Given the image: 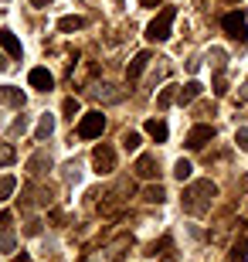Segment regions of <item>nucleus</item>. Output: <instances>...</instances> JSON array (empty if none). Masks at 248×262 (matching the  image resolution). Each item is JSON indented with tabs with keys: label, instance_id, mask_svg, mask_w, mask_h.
Listing matches in <instances>:
<instances>
[{
	"label": "nucleus",
	"instance_id": "obj_1",
	"mask_svg": "<svg viewBox=\"0 0 248 262\" xmlns=\"http://www.w3.org/2000/svg\"><path fill=\"white\" fill-rule=\"evenodd\" d=\"M214 194H218V187L211 184V181H194V184L184 191V208L191 214H204L211 208V201H214Z\"/></svg>",
	"mask_w": 248,
	"mask_h": 262
},
{
	"label": "nucleus",
	"instance_id": "obj_2",
	"mask_svg": "<svg viewBox=\"0 0 248 262\" xmlns=\"http://www.w3.org/2000/svg\"><path fill=\"white\" fill-rule=\"evenodd\" d=\"M173 20H177V7H163L156 17L150 20V28H146V38L150 41H167L173 31Z\"/></svg>",
	"mask_w": 248,
	"mask_h": 262
},
{
	"label": "nucleus",
	"instance_id": "obj_3",
	"mask_svg": "<svg viewBox=\"0 0 248 262\" xmlns=\"http://www.w3.org/2000/svg\"><path fill=\"white\" fill-rule=\"evenodd\" d=\"M221 28H224V34H228L231 41H245L248 38V17H245V10H228L224 17H221Z\"/></svg>",
	"mask_w": 248,
	"mask_h": 262
},
{
	"label": "nucleus",
	"instance_id": "obj_4",
	"mask_svg": "<svg viewBox=\"0 0 248 262\" xmlns=\"http://www.w3.org/2000/svg\"><path fill=\"white\" fill-rule=\"evenodd\" d=\"M102 129H105V116L96 113V109L78 119V136H82V140H96V136H102Z\"/></svg>",
	"mask_w": 248,
	"mask_h": 262
},
{
	"label": "nucleus",
	"instance_id": "obj_5",
	"mask_svg": "<svg viewBox=\"0 0 248 262\" xmlns=\"http://www.w3.org/2000/svg\"><path fill=\"white\" fill-rule=\"evenodd\" d=\"M92 167H96V174H112L116 170V150L109 143H99L92 150Z\"/></svg>",
	"mask_w": 248,
	"mask_h": 262
},
{
	"label": "nucleus",
	"instance_id": "obj_6",
	"mask_svg": "<svg viewBox=\"0 0 248 262\" xmlns=\"http://www.w3.org/2000/svg\"><path fill=\"white\" fill-rule=\"evenodd\" d=\"M211 140H214V126H208V123H200V126H194L191 133H187V150H200V146H208Z\"/></svg>",
	"mask_w": 248,
	"mask_h": 262
},
{
	"label": "nucleus",
	"instance_id": "obj_7",
	"mask_svg": "<svg viewBox=\"0 0 248 262\" xmlns=\"http://www.w3.org/2000/svg\"><path fill=\"white\" fill-rule=\"evenodd\" d=\"M0 48L7 51L10 58H20V55H24V48H20L17 34H14V31H10V28H0Z\"/></svg>",
	"mask_w": 248,
	"mask_h": 262
},
{
	"label": "nucleus",
	"instance_id": "obj_8",
	"mask_svg": "<svg viewBox=\"0 0 248 262\" xmlns=\"http://www.w3.org/2000/svg\"><path fill=\"white\" fill-rule=\"evenodd\" d=\"M133 174H136V177H143V181H153V177L160 174V170H156V157L143 154V157H140V160H136V167H133Z\"/></svg>",
	"mask_w": 248,
	"mask_h": 262
},
{
	"label": "nucleus",
	"instance_id": "obj_9",
	"mask_svg": "<svg viewBox=\"0 0 248 262\" xmlns=\"http://www.w3.org/2000/svg\"><path fill=\"white\" fill-rule=\"evenodd\" d=\"M245 259H248V222H241V238H235V245H231V262Z\"/></svg>",
	"mask_w": 248,
	"mask_h": 262
},
{
	"label": "nucleus",
	"instance_id": "obj_10",
	"mask_svg": "<svg viewBox=\"0 0 248 262\" xmlns=\"http://www.w3.org/2000/svg\"><path fill=\"white\" fill-rule=\"evenodd\" d=\"M28 82H31L34 89H41V92H48V89L55 85V78H51V72H48V68H34V72L28 75Z\"/></svg>",
	"mask_w": 248,
	"mask_h": 262
},
{
	"label": "nucleus",
	"instance_id": "obj_11",
	"mask_svg": "<svg viewBox=\"0 0 248 262\" xmlns=\"http://www.w3.org/2000/svg\"><path fill=\"white\" fill-rule=\"evenodd\" d=\"M146 65H150V51H140V55L129 61V68H126V78H129V82H136V78L143 75V68H146Z\"/></svg>",
	"mask_w": 248,
	"mask_h": 262
},
{
	"label": "nucleus",
	"instance_id": "obj_12",
	"mask_svg": "<svg viewBox=\"0 0 248 262\" xmlns=\"http://www.w3.org/2000/svg\"><path fill=\"white\" fill-rule=\"evenodd\" d=\"M0 102H7V106L20 109V106H24V92H20L17 85H0Z\"/></svg>",
	"mask_w": 248,
	"mask_h": 262
},
{
	"label": "nucleus",
	"instance_id": "obj_13",
	"mask_svg": "<svg viewBox=\"0 0 248 262\" xmlns=\"http://www.w3.org/2000/svg\"><path fill=\"white\" fill-rule=\"evenodd\" d=\"M146 133H150L156 143H167L170 129H167V123H163V119H146Z\"/></svg>",
	"mask_w": 248,
	"mask_h": 262
},
{
	"label": "nucleus",
	"instance_id": "obj_14",
	"mask_svg": "<svg viewBox=\"0 0 248 262\" xmlns=\"http://www.w3.org/2000/svg\"><path fill=\"white\" fill-rule=\"evenodd\" d=\"M200 92H204V85H200V82H187L184 89H177V99H181L184 106H187V102H194Z\"/></svg>",
	"mask_w": 248,
	"mask_h": 262
},
{
	"label": "nucleus",
	"instance_id": "obj_15",
	"mask_svg": "<svg viewBox=\"0 0 248 262\" xmlns=\"http://www.w3.org/2000/svg\"><path fill=\"white\" fill-rule=\"evenodd\" d=\"M28 167L34 170V174H41V170H51V154H44V150H41V154H34V157L28 160Z\"/></svg>",
	"mask_w": 248,
	"mask_h": 262
},
{
	"label": "nucleus",
	"instance_id": "obj_16",
	"mask_svg": "<svg viewBox=\"0 0 248 262\" xmlns=\"http://www.w3.org/2000/svg\"><path fill=\"white\" fill-rule=\"evenodd\" d=\"M51 133H55V116H51V113H44V116H41V123H38V129H34V136H38V140H48Z\"/></svg>",
	"mask_w": 248,
	"mask_h": 262
},
{
	"label": "nucleus",
	"instance_id": "obj_17",
	"mask_svg": "<svg viewBox=\"0 0 248 262\" xmlns=\"http://www.w3.org/2000/svg\"><path fill=\"white\" fill-rule=\"evenodd\" d=\"M82 28H85V20H82V17H72V14L58 20V31H65V34H72V31H82Z\"/></svg>",
	"mask_w": 248,
	"mask_h": 262
},
{
	"label": "nucleus",
	"instance_id": "obj_18",
	"mask_svg": "<svg viewBox=\"0 0 248 262\" xmlns=\"http://www.w3.org/2000/svg\"><path fill=\"white\" fill-rule=\"evenodd\" d=\"M14 187H17V177H10V174L0 177V201H7V198L14 194Z\"/></svg>",
	"mask_w": 248,
	"mask_h": 262
},
{
	"label": "nucleus",
	"instance_id": "obj_19",
	"mask_svg": "<svg viewBox=\"0 0 248 262\" xmlns=\"http://www.w3.org/2000/svg\"><path fill=\"white\" fill-rule=\"evenodd\" d=\"M163 198H167V191H163L160 184H150V187L143 191V201H150V204H160Z\"/></svg>",
	"mask_w": 248,
	"mask_h": 262
},
{
	"label": "nucleus",
	"instance_id": "obj_20",
	"mask_svg": "<svg viewBox=\"0 0 248 262\" xmlns=\"http://www.w3.org/2000/svg\"><path fill=\"white\" fill-rule=\"evenodd\" d=\"M191 170H194V167H191V160H177V164H173V177H177L181 184L187 181V177H191Z\"/></svg>",
	"mask_w": 248,
	"mask_h": 262
},
{
	"label": "nucleus",
	"instance_id": "obj_21",
	"mask_svg": "<svg viewBox=\"0 0 248 262\" xmlns=\"http://www.w3.org/2000/svg\"><path fill=\"white\" fill-rule=\"evenodd\" d=\"M173 96H177V85H170V89H163L160 96H156V109H167L173 102Z\"/></svg>",
	"mask_w": 248,
	"mask_h": 262
},
{
	"label": "nucleus",
	"instance_id": "obj_22",
	"mask_svg": "<svg viewBox=\"0 0 248 262\" xmlns=\"http://www.w3.org/2000/svg\"><path fill=\"white\" fill-rule=\"evenodd\" d=\"M14 160H17V154H14V146H10V143H0V167L14 164Z\"/></svg>",
	"mask_w": 248,
	"mask_h": 262
},
{
	"label": "nucleus",
	"instance_id": "obj_23",
	"mask_svg": "<svg viewBox=\"0 0 248 262\" xmlns=\"http://www.w3.org/2000/svg\"><path fill=\"white\" fill-rule=\"evenodd\" d=\"M65 181H68V184H78V181H82V167H78L75 160L65 167Z\"/></svg>",
	"mask_w": 248,
	"mask_h": 262
},
{
	"label": "nucleus",
	"instance_id": "obj_24",
	"mask_svg": "<svg viewBox=\"0 0 248 262\" xmlns=\"http://www.w3.org/2000/svg\"><path fill=\"white\" fill-rule=\"evenodd\" d=\"M140 143H143V136H140V133H126L123 136V146H126V150H136Z\"/></svg>",
	"mask_w": 248,
	"mask_h": 262
},
{
	"label": "nucleus",
	"instance_id": "obj_25",
	"mask_svg": "<svg viewBox=\"0 0 248 262\" xmlns=\"http://www.w3.org/2000/svg\"><path fill=\"white\" fill-rule=\"evenodd\" d=\"M85 262H119V252H102V255H85Z\"/></svg>",
	"mask_w": 248,
	"mask_h": 262
},
{
	"label": "nucleus",
	"instance_id": "obj_26",
	"mask_svg": "<svg viewBox=\"0 0 248 262\" xmlns=\"http://www.w3.org/2000/svg\"><path fill=\"white\" fill-rule=\"evenodd\" d=\"M61 109H65V116H72V119H75L82 106H78V99H65V106H61Z\"/></svg>",
	"mask_w": 248,
	"mask_h": 262
},
{
	"label": "nucleus",
	"instance_id": "obj_27",
	"mask_svg": "<svg viewBox=\"0 0 248 262\" xmlns=\"http://www.w3.org/2000/svg\"><path fill=\"white\" fill-rule=\"evenodd\" d=\"M10 133H28V116H17V119H14Z\"/></svg>",
	"mask_w": 248,
	"mask_h": 262
},
{
	"label": "nucleus",
	"instance_id": "obj_28",
	"mask_svg": "<svg viewBox=\"0 0 248 262\" xmlns=\"http://www.w3.org/2000/svg\"><path fill=\"white\" fill-rule=\"evenodd\" d=\"M214 92H218V96H224V92H228V82H224V75H214Z\"/></svg>",
	"mask_w": 248,
	"mask_h": 262
},
{
	"label": "nucleus",
	"instance_id": "obj_29",
	"mask_svg": "<svg viewBox=\"0 0 248 262\" xmlns=\"http://www.w3.org/2000/svg\"><path fill=\"white\" fill-rule=\"evenodd\" d=\"M235 143H238L241 150H248V129H245V126H241L238 133H235Z\"/></svg>",
	"mask_w": 248,
	"mask_h": 262
},
{
	"label": "nucleus",
	"instance_id": "obj_30",
	"mask_svg": "<svg viewBox=\"0 0 248 262\" xmlns=\"http://www.w3.org/2000/svg\"><path fill=\"white\" fill-rule=\"evenodd\" d=\"M0 249H4V252H10V249H14V238H10V235H7V232L0 235Z\"/></svg>",
	"mask_w": 248,
	"mask_h": 262
},
{
	"label": "nucleus",
	"instance_id": "obj_31",
	"mask_svg": "<svg viewBox=\"0 0 248 262\" xmlns=\"http://www.w3.org/2000/svg\"><path fill=\"white\" fill-rule=\"evenodd\" d=\"M160 0H140V7H156Z\"/></svg>",
	"mask_w": 248,
	"mask_h": 262
},
{
	"label": "nucleus",
	"instance_id": "obj_32",
	"mask_svg": "<svg viewBox=\"0 0 248 262\" xmlns=\"http://www.w3.org/2000/svg\"><path fill=\"white\" fill-rule=\"evenodd\" d=\"M31 4H34V7H48L51 0H31Z\"/></svg>",
	"mask_w": 248,
	"mask_h": 262
},
{
	"label": "nucleus",
	"instance_id": "obj_33",
	"mask_svg": "<svg viewBox=\"0 0 248 262\" xmlns=\"http://www.w3.org/2000/svg\"><path fill=\"white\" fill-rule=\"evenodd\" d=\"M4 72H7V58H4V55H0V75H4Z\"/></svg>",
	"mask_w": 248,
	"mask_h": 262
},
{
	"label": "nucleus",
	"instance_id": "obj_34",
	"mask_svg": "<svg viewBox=\"0 0 248 262\" xmlns=\"http://www.w3.org/2000/svg\"><path fill=\"white\" fill-rule=\"evenodd\" d=\"M14 262H31V259H28V252H20V255H17V259H14Z\"/></svg>",
	"mask_w": 248,
	"mask_h": 262
}]
</instances>
